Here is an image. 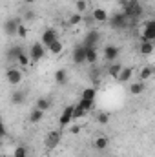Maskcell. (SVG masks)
<instances>
[{
  "mask_svg": "<svg viewBox=\"0 0 155 157\" xmlns=\"http://www.w3.org/2000/svg\"><path fill=\"white\" fill-rule=\"evenodd\" d=\"M73 106H75V104L66 106L64 112L60 113V117H59V132H64V130L71 124V121H73Z\"/></svg>",
  "mask_w": 155,
  "mask_h": 157,
  "instance_id": "1",
  "label": "cell"
},
{
  "mask_svg": "<svg viewBox=\"0 0 155 157\" xmlns=\"http://www.w3.org/2000/svg\"><path fill=\"white\" fill-rule=\"evenodd\" d=\"M28 55H29V64L33 66V64H37L40 59L46 55V48H44L40 42H33L31 48H29V53H28Z\"/></svg>",
  "mask_w": 155,
  "mask_h": 157,
  "instance_id": "2",
  "label": "cell"
},
{
  "mask_svg": "<svg viewBox=\"0 0 155 157\" xmlns=\"http://www.w3.org/2000/svg\"><path fill=\"white\" fill-rule=\"evenodd\" d=\"M60 141H62V132L53 130V132H49V133L46 135L44 144H46V148H47V150H55V148L60 144Z\"/></svg>",
  "mask_w": 155,
  "mask_h": 157,
  "instance_id": "3",
  "label": "cell"
},
{
  "mask_svg": "<svg viewBox=\"0 0 155 157\" xmlns=\"http://www.w3.org/2000/svg\"><path fill=\"white\" fill-rule=\"evenodd\" d=\"M141 40L155 42V20H146L141 29Z\"/></svg>",
  "mask_w": 155,
  "mask_h": 157,
  "instance_id": "4",
  "label": "cell"
},
{
  "mask_svg": "<svg viewBox=\"0 0 155 157\" xmlns=\"http://www.w3.org/2000/svg\"><path fill=\"white\" fill-rule=\"evenodd\" d=\"M108 22L112 24V28H115V29H124L126 26H128V17L122 13V11H117L112 15V18H108Z\"/></svg>",
  "mask_w": 155,
  "mask_h": 157,
  "instance_id": "5",
  "label": "cell"
},
{
  "mask_svg": "<svg viewBox=\"0 0 155 157\" xmlns=\"http://www.w3.org/2000/svg\"><path fill=\"white\" fill-rule=\"evenodd\" d=\"M6 78H7V82H9V84L17 86V84H20V82H22L24 73H22V70H20V68L11 66V68H7V71H6Z\"/></svg>",
  "mask_w": 155,
  "mask_h": 157,
  "instance_id": "6",
  "label": "cell"
},
{
  "mask_svg": "<svg viewBox=\"0 0 155 157\" xmlns=\"http://www.w3.org/2000/svg\"><path fill=\"white\" fill-rule=\"evenodd\" d=\"M18 24H20V18H7V20L4 22V31H6V35L17 37V28H18Z\"/></svg>",
  "mask_w": 155,
  "mask_h": 157,
  "instance_id": "7",
  "label": "cell"
},
{
  "mask_svg": "<svg viewBox=\"0 0 155 157\" xmlns=\"http://www.w3.org/2000/svg\"><path fill=\"white\" fill-rule=\"evenodd\" d=\"M99 40H100V35H99V31H89L84 40H82V46L88 49V48H97V44H99Z\"/></svg>",
  "mask_w": 155,
  "mask_h": 157,
  "instance_id": "8",
  "label": "cell"
},
{
  "mask_svg": "<svg viewBox=\"0 0 155 157\" xmlns=\"http://www.w3.org/2000/svg\"><path fill=\"white\" fill-rule=\"evenodd\" d=\"M57 39H59L57 31H55L53 28H47V29H46V31L42 33V42H40V44H42L44 48H47V46H49V44H51L53 40H57Z\"/></svg>",
  "mask_w": 155,
  "mask_h": 157,
  "instance_id": "9",
  "label": "cell"
},
{
  "mask_svg": "<svg viewBox=\"0 0 155 157\" xmlns=\"http://www.w3.org/2000/svg\"><path fill=\"white\" fill-rule=\"evenodd\" d=\"M73 62L75 64H84L86 62V48L82 44L75 46V49H73Z\"/></svg>",
  "mask_w": 155,
  "mask_h": 157,
  "instance_id": "10",
  "label": "cell"
},
{
  "mask_svg": "<svg viewBox=\"0 0 155 157\" xmlns=\"http://www.w3.org/2000/svg\"><path fill=\"white\" fill-rule=\"evenodd\" d=\"M119 53H120V49H119L117 46H106V48H104V59H106L108 62H115L117 57H119Z\"/></svg>",
  "mask_w": 155,
  "mask_h": 157,
  "instance_id": "11",
  "label": "cell"
},
{
  "mask_svg": "<svg viewBox=\"0 0 155 157\" xmlns=\"http://www.w3.org/2000/svg\"><path fill=\"white\" fill-rule=\"evenodd\" d=\"M91 18H93L95 22H108L110 15H108L106 9H102V7H95L93 13H91Z\"/></svg>",
  "mask_w": 155,
  "mask_h": 157,
  "instance_id": "12",
  "label": "cell"
},
{
  "mask_svg": "<svg viewBox=\"0 0 155 157\" xmlns=\"http://www.w3.org/2000/svg\"><path fill=\"white\" fill-rule=\"evenodd\" d=\"M133 77V68H126V66H122V70L119 71V75H117V80L119 82H128L130 78Z\"/></svg>",
  "mask_w": 155,
  "mask_h": 157,
  "instance_id": "13",
  "label": "cell"
},
{
  "mask_svg": "<svg viewBox=\"0 0 155 157\" xmlns=\"http://www.w3.org/2000/svg\"><path fill=\"white\" fill-rule=\"evenodd\" d=\"M155 49V42H148V40H141V55L150 57Z\"/></svg>",
  "mask_w": 155,
  "mask_h": 157,
  "instance_id": "14",
  "label": "cell"
},
{
  "mask_svg": "<svg viewBox=\"0 0 155 157\" xmlns=\"http://www.w3.org/2000/svg\"><path fill=\"white\" fill-rule=\"evenodd\" d=\"M24 51V48L22 46H13L7 53H6V57H7V60L9 62H17V59H18V55Z\"/></svg>",
  "mask_w": 155,
  "mask_h": 157,
  "instance_id": "15",
  "label": "cell"
},
{
  "mask_svg": "<svg viewBox=\"0 0 155 157\" xmlns=\"http://www.w3.org/2000/svg\"><path fill=\"white\" fill-rule=\"evenodd\" d=\"M97 60H99L97 48H88V49H86V62H88V64H97Z\"/></svg>",
  "mask_w": 155,
  "mask_h": 157,
  "instance_id": "16",
  "label": "cell"
},
{
  "mask_svg": "<svg viewBox=\"0 0 155 157\" xmlns=\"http://www.w3.org/2000/svg\"><path fill=\"white\" fill-rule=\"evenodd\" d=\"M93 146H95L97 150H106V148L110 146V139H108L106 135H99V137L95 139V143H93Z\"/></svg>",
  "mask_w": 155,
  "mask_h": 157,
  "instance_id": "17",
  "label": "cell"
},
{
  "mask_svg": "<svg viewBox=\"0 0 155 157\" xmlns=\"http://www.w3.org/2000/svg\"><path fill=\"white\" fill-rule=\"evenodd\" d=\"M35 108H39L40 112H47V110L51 108V99H49V97H40V99H37Z\"/></svg>",
  "mask_w": 155,
  "mask_h": 157,
  "instance_id": "18",
  "label": "cell"
},
{
  "mask_svg": "<svg viewBox=\"0 0 155 157\" xmlns=\"http://www.w3.org/2000/svg\"><path fill=\"white\" fill-rule=\"evenodd\" d=\"M47 49H49L53 55H60V53H62V49H64V44H62V40H60V39H57V40H53V42L47 46Z\"/></svg>",
  "mask_w": 155,
  "mask_h": 157,
  "instance_id": "19",
  "label": "cell"
},
{
  "mask_svg": "<svg viewBox=\"0 0 155 157\" xmlns=\"http://www.w3.org/2000/svg\"><path fill=\"white\" fill-rule=\"evenodd\" d=\"M24 101H26V91L24 90H17V91L11 93V102L13 104H22Z\"/></svg>",
  "mask_w": 155,
  "mask_h": 157,
  "instance_id": "20",
  "label": "cell"
},
{
  "mask_svg": "<svg viewBox=\"0 0 155 157\" xmlns=\"http://www.w3.org/2000/svg\"><path fill=\"white\" fill-rule=\"evenodd\" d=\"M80 99H86V101H97V90H95V88H86V90H82Z\"/></svg>",
  "mask_w": 155,
  "mask_h": 157,
  "instance_id": "21",
  "label": "cell"
},
{
  "mask_svg": "<svg viewBox=\"0 0 155 157\" xmlns=\"http://www.w3.org/2000/svg\"><path fill=\"white\" fill-rule=\"evenodd\" d=\"M66 80H68V71L64 70V68H60V70H57L55 71V82L57 84H66Z\"/></svg>",
  "mask_w": 155,
  "mask_h": 157,
  "instance_id": "22",
  "label": "cell"
},
{
  "mask_svg": "<svg viewBox=\"0 0 155 157\" xmlns=\"http://www.w3.org/2000/svg\"><path fill=\"white\" fill-rule=\"evenodd\" d=\"M42 117H44V112H40L39 108H33V110H31V113H29V122L37 124V122L42 121Z\"/></svg>",
  "mask_w": 155,
  "mask_h": 157,
  "instance_id": "23",
  "label": "cell"
},
{
  "mask_svg": "<svg viewBox=\"0 0 155 157\" xmlns=\"http://www.w3.org/2000/svg\"><path fill=\"white\" fill-rule=\"evenodd\" d=\"M78 108H82L84 112H91L93 108H95V101H86V99H80L77 102Z\"/></svg>",
  "mask_w": 155,
  "mask_h": 157,
  "instance_id": "24",
  "label": "cell"
},
{
  "mask_svg": "<svg viewBox=\"0 0 155 157\" xmlns=\"http://www.w3.org/2000/svg\"><path fill=\"white\" fill-rule=\"evenodd\" d=\"M142 91H144V82H141V80H139V82H133V84L130 86V93H131V95H141Z\"/></svg>",
  "mask_w": 155,
  "mask_h": 157,
  "instance_id": "25",
  "label": "cell"
},
{
  "mask_svg": "<svg viewBox=\"0 0 155 157\" xmlns=\"http://www.w3.org/2000/svg\"><path fill=\"white\" fill-rule=\"evenodd\" d=\"M17 64H18V66H22V68L31 66V64H29V55H28L26 51H22V53L18 55V59H17Z\"/></svg>",
  "mask_w": 155,
  "mask_h": 157,
  "instance_id": "26",
  "label": "cell"
},
{
  "mask_svg": "<svg viewBox=\"0 0 155 157\" xmlns=\"http://www.w3.org/2000/svg\"><path fill=\"white\" fill-rule=\"evenodd\" d=\"M152 75H153V68H152V66H146V68H142V70H141L139 80H141V82H144V80H148Z\"/></svg>",
  "mask_w": 155,
  "mask_h": 157,
  "instance_id": "27",
  "label": "cell"
},
{
  "mask_svg": "<svg viewBox=\"0 0 155 157\" xmlns=\"http://www.w3.org/2000/svg\"><path fill=\"white\" fill-rule=\"evenodd\" d=\"M110 119H112V115H110L108 112H100V113L97 115V122H99L100 126H106V124L110 122Z\"/></svg>",
  "mask_w": 155,
  "mask_h": 157,
  "instance_id": "28",
  "label": "cell"
},
{
  "mask_svg": "<svg viewBox=\"0 0 155 157\" xmlns=\"http://www.w3.org/2000/svg\"><path fill=\"white\" fill-rule=\"evenodd\" d=\"M120 70H122V64H119V62H112V66H110L108 73H110L113 78H117V75H119V71H120Z\"/></svg>",
  "mask_w": 155,
  "mask_h": 157,
  "instance_id": "29",
  "label": "cell"
},
{
  "mask_svg": "<svg viewBox=\"0 0 155 157\" xmlns=\"http://www.w3.org/2000/svg\"><path fill=\"white\" fill-rule=\"evenodd\" d=\"M37 18V13L33 11V9H26L24 11V17L20 18V20H26V22H31V20H35Z\"/></svg>",
  "mask_w": 155,
  "mask_h": 157,
  "instance_id": "30",
  "label": "cell"
},
{
  "mask_svg": "<svg viewBox=\"0 0 155 157\" xmlns=\"http://www.w3.org/2000/svg\"><path fill=\"white\" fill-rule=\"evenodd\" d=\"M75 9H77V13L82 15V13L88 9V2H86V0H77V2H75Z\"/></svg>",
  "mask_w": 155,
  "mask_h": 157,
  "instance_id": "31",
  "label": "cell"
},
{
  "mask_svg": "<svg viewBox=\"0 0 155 157\" xmlns=\"http://www.w3.org/2000/svg\"><path fill=\"white\" fill-rule=\"evenodd\" d=\"M68 22H70V26H78V24L82 22V15H80V13H75V15H71Z\"/></svg>",
  "mask_w": 155,
  "mask_h": 157,
  "instance_id": "32",
  "label": "cell"
},
{
  "mask_svg": "<svg viewBox=\"0 0 155 157\" xmlns=\"http://www.w3.org/2000/svg\"><path fill=\"white\" fill-rule=\"evenodd\" d=\"M13 157H28V150H26L24 146H18V148H15Z\"/></svg>",
  "mask_w": 155,
  "mask_h": 157,
  "instance_id": "33",
  "label": "cell"
},
{
  "mask_svg": "<svg viewBox=\"0 0 155 157\" xmlns=\"http://www.w3.org/2000/svg\"><path fill=\"white\" fill-rule=\"evenodd\" d=\"M26 35H28V28L20 22V24H18V28H17V37H22V39H24Z\"/></svg>",
  "mask_w": 155,
  "mask_h": 157,
  "instance_id": "34",
  "label": "cell"
},
{
  "mask_svg": "<svg viewBox=\"0 0 155 157\" xmlns=\"http://www.w3.org/2000/svg\"><path fill=\"white\" fill-rule=\"evenodd\" d=\"M7 137V130H6V124L0 121V139H6Z\"/></svg>",
  "mask_w": 155,
  "mask_h": 157,
  "instance_id": "35",
  "label": "cell"
},
{
  "mask_svg": "<svg viewBox=\"0 0 155 157\" xmlns=\"http://www.w3.org/2000/svg\"><path fill=\"white\" fill-rule=\"evenodd\" d=\"M78 130H80V126H73L70 132H71V133H78Z\"/></svg>",
  "mask_w": 155,
  "mask_h": 157,
  "instance_id": "36",
  "label": "cell"
},
{
  "mask_svg": "<svg viewBox=\"0 0 155 157\" xmlns=\"http://www.w3.org/2000/svg\"><path fill=\"white\" fill-rule=\"evenodd\" d=\"M24 2H26V4H33L35 0H24Z\"/></svg>",
  "mask_w": 155,
  "mask_h": 157,
  "instance_id": "37",
  "label": "cell"
},
{
  "mask_svg": "<svg viewBox=\"0 0 155 157\" xmlns=\"http://www.w3.org/2000/svg\"><path fill=\"white\" fill-rule=\"evenodd\" d=\"M0 157H2V155H0Z\"/></svg>",
  "mask_w": 155,
  "mask_h": 157,
  "instance_id": "38",
  "label": "cell"
}]
</instances>
